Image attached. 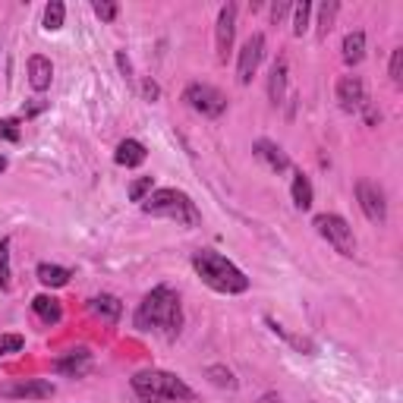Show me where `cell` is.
Wrapping results in <instances>:
<instances>
[{
	"mask_svg": "<svg viewBox=\"0 0 403 403\" xmlns=\"http://www.w3.org/2000/svg\"><path fill=\"white\" fill-rule=\"evenodd\" d=\"M132 325L142 334L157 331L167 340H174L183 327L180 293H176L174 287H167V283H161V287H155L151 293H145V299L139 302L136 315H132Z\"/></svg>",
	"mask_w": 403,
	"mask_h": 403,
	"instance_id": "cell-1",
	"label": "cell"
},
{
	"mask_svg": "<svg viewBox=\"0 0 403 403\" xmlns=\"http://www.w3.org/2000/svg\"><path fill=\"white\" fill-rule=\"evenodd\" d=\"M192 268L214 293H227V296H236V293H246L249 290V277L230 262L224 258L220 252L214 249H199L192 255Z\"/></svg>",
	"mask_w": 403,
	"mask_h": 403,
	"instance_id": "cell-2",
	"label": "cell"
},
{
	"mask_svg": "<svg viewBox=\"0 0 403 403\" xmlns=\"http://www.w3.org/2000/svg\"><path fill=\"white\" fill-rule=\"evenodd\" d=\"M129 384L142 403H189V400H195L192 388H189L183 378H176L174 372L142 369L132 375Z\"/></svg>",
	"mask_w": 403,
	"mask_h": 403,
	"instance_id": "cell-3",
	"label": "cell"
},
{
	"mask_svg": "<svg viewBox=\"0 0 403 403\" xmlns=\"http://www.w3.org/2000/svg\"><path fill=\"white\" fill-rule=\"evenodd\" d=\"M145 214H155V218H167L176 220L183 227H199L202 224V211L195 208V202L189 199L180 189H155L148 199L142 202Z\"/></svg>",
	"mask_w": 403,
	"mask_h": 403,
	"instance_id": "cell-4",
	"label": "cell"
},
{
	"mask_svg": "<svg viewBox=\"0 0 403 403\" xmlns=\"http://www.w3.org/2000/svg\"><path fill=\"white\" fill-rule=\"evenodd\" d=\"M315 230L334 246V252H340L344 258H353L356 255V236H353V227L346 224L340 214H318L315 218Z\"/></svg>",
	"mask_w": 403,
	"mask_h": 403,
	"instance_id": "cell-5",
	"label": "cell"
},
{
	"mask_svg": "<svg viewBox=\"0 0 403 403\" xmlns=\"http://www.w3.org/2000/svg\"><path fill=\"white\" fill-rule=\"evenodd\" d=\"M183 101H186L195 113H202V117H220V113L227 111V94L220 92V88H214V85H205V82H192V85H186Z\"/></svg>",
	"mask_w": 403,
	"mask_h": 403,
	"instance_id": "cell-6",
	"label": "cell"
},
{
	"mask_svg": "<svg viewBox=\"0 0 403 403\" xmlns=\"http://www.w3.org/2000/svg\"><path fill=\"white\" fill-rule=\"evenodd\" d=\"M233 38H236V3H224L218 13V25H214V54L218 63H227L233 50Z\"/></svg>",
	"mask_w": 403,
	"mask_h": 403,
	"instance_id": "cell-7",
	"label": "cell"
},
{
	"mask_svg": "<svg viewBox=\"0 0 403 403\" xmlns=\"http://www.w3.org/2000/svg\"><path fill=\"white\" fill-rule=\"evenodd\" d=\"M264 57V35L262 31H255V35L246 38L243 50H239V60H236V79L239 85H249L252 76L258 73V63H262Z\"/></svg>",
	"mask_w": 403,
	"mask_h": 403,
	"instance_id": "cell-8",
	"label": "cell"
},
{
	"mask_svg": "<svg viewBox=\"0 0 403 403\" xmlns=\"http://www.w3.org/2000/svg\"><path fill=\"white\" fill-rule=\"evenodd\" d=\"M356 202L372 224H384V220H388V202H384V192L375 186V183L359 180L356 183Z\"/></svg>",
	"mask_w": 403,
	"mask_h": 403,
	"instance_id": "cell-9",
	"label": "cell"
},
{
	"mask_svg": "<svg viewBox=\"0 0 403 403\" xmlns=\"http://www.w3.org/2000/svg\"><path fill=\"white\" fill-rule=\"evenodd\" d=\"M0 397H6V400H48V397H54V384L44 378H25V381L3 384Z\"/></svg>",
	"mask_w": 403,
	"mask_h": 403,
	"instance_id": "cell-10",
	"label": "cell"
},
{
	"mask_svg": "<svg viewBox=\"0 0 403 403\" xmlns=\"http://www.w3.org/2000/svg\"><path fill=\"white\" fill-rule=\"evenodd\" d=\"M337 101L346 113L362 111L369 104V94H365V82L359 76H340L337 79Z\"/></svg>",
	"mask_w": 403,
	"mask_h": 403,
	"instance_id": "cell-11",
	"label": "cell"
},
{
	"mask_svg": "<svg viewBox=\"0 0 403 403\" xmlns=\"http://www.w3.org/2000/svg\"><path fill=\"white\" fill-rule=\"evenodd\" d=\"M252 151H255V157L262 164H268L274 174H283V170H290V157L287 151L281 148L277 142H271V139H258L255 145H252Z\"/></svg>",
	"mask_w": 403,
	"mask_h": 403,
	"instance_id": "cell-12",
	"label": "cell"
},
{
	"mask_svg": "<svg viewBox=\"0 0 403 403\" xmlns=\"http://www.w3.org/2000/svg\"><path fill=\"white\" fill-rule=\"evenodd\" d=\"M88 369H92V353H88V350H69L66 356L54 359V372H57V375L82 378Z\"/></svg>",
	"mask_w": 403,
	"mask_h": 403,
	"instance_id": "cell-13",
	"label": "cell"
},
{
	"mask_svg": "<svg viewBox=\"0 0 403 403\" xmlns=\"http://www.w3.org/2000/svg\"><path fill=\"white\" fill-rule=\"evenodd\" d=\"M88 312L98 315V318L107 321V325H117L120 315H123V302L111 293H101V296H94V299H88Z\"/></svg>",
	"mask_w": 403,
	"mask_h": 403,
	"instance_id": "cell-14",
	"label": "cell"
},
{
	"mask_svg": "<svg viewBox=\"0 0 403 403\" xmlns=\"http://www.w3.org/2000/svg\"><path fill=\"white\" fill-rule=\"evenodd\" d=\"M50 79H54V66H50L48 57H41V54L29 57V85L35 88V92H48Z\"/></svg>",
	"mask_w": 403,
	"mask_h": 403,
	"instance_id": "cell-15",
	"label": "cell"
},
{
	"mask_svg": "<svg viewBox=\"0 0 403 403\" xmlns=\"http://www.w3.org/2000/svg\"><path fill=\"white\" fill-rule=\"evenodd\" d=\"M145 157H148V151H145V145L139 139H123L117 145V151H113V161L120 167H139V164H145Z\"/></svg>",
	"mask_w": 403,
	"mask_h": 403,
	"instance_id": "cell-16",
	"label": "cell"
},
{
	"mask_svg": "<svg viewBox=\"0 0 403 403\" xmlns=\"http://www.w3.org/2000/svg\"><path fill=\"white\" fill-rule=\"evenodd\" d=\"M31 312H35L44 325H60V318H63L60 299H57V296H48V293H41V296L31 299Z\"/></svg>",
	"mask_w": 403,
	"mask_h": 403,
	"instance_id": "cell-17",
	"label": "cell"
},
{
	"mask_svg": "<svg viewBox=\"0 0 403 403\" xmlns=\"http://www.w3.org/2000/svg\"><path fill=\"white\" fill-rule=\"evenodd\" d=\"M283 92H287V60L277 57L274 66H271V73H268V98H271V104H281Z\"/></svg>",
	"mask_w": 403,
	"mask_h": 403,
	"instance_id": "cell-18",
	"label": "cell"
},
{
	"mask_svg": "<svg viewBox=\"0 0 403 403\" xmlns=\"http://www.w3.org/2000/svg\"><path fill=\"white\" fill-rule=\"evenodd\" d=\"M340 57H344L346 66H356V63H362L365 57V31H350V35L344 38V50H340Z\"/></svg>",
	"mask_w": 403,
	"mask_h": 403,
	"instance_id": "cell-19",
	"label": "cell"
},
{
	"mask_svg": "<svg viewBox=\"0 0 403 403\" xmlns=\"http://www.w3.org/2000/svg\"><path fill=\"white\" fill-rule=\"evenodd\" d=\"M290 195H293V205L299 208V211H309V208H312V183H309V176L302 174V170H296V174H293Z\"/></svg>",
	"mask_w": 403,
	"mask_h": 403,
	"instance_id": "cell-20",
	"label": "cell"
},
{
	"mask_svg": "<svg viewBox=\"0 0 403 403\" xmlns=\"http://www.w3.org/2000/svg\"><path fill=\"white\" fill-rule=\"evenodd\" d=\"M69 268H60V264H50V262H41L38 264V281L44 287H66L69 283Z\"/></svg>",
	"mask_w": 403,
	"mask_h": 403,
	"instance_id": "cell-21",
	"label": "cell"
},
{
	"mask_svg": "<svg viewBox=\"0 0 403 403\" xmlns=\"http://www.w3.org/2000/svg\"><path fill=\"white\" fill-rule=\"evenodd\" d=\"M293 35L302 38L309 31V19H312V3L309 0H302V3H293Z\"/></svg>",
	"mask_w": 403,
	"mask_h": 403,
	"instance_id": "cell-22",
	"label": "cell"
},
{
	"mask_svg": "<svg viewBox=\"0 0 403 403\" xmlns=\"http://www.w3.org/2000/svg\"><path fill=\"white\" fill-rule=\"evenodd\" d=\"M340 3L337 0H327V3L318 6V38H327V31L334 29V19H337Z\"/></svg>",
	"mask_w": 403,
	"mask_h": 403,
	"instance_id": "cell-23",
	"label": "cell"
},
{
	"mask_svg": "<svg viewBox=\"0 0 403 403\" xmlns=\"http://www.w3.org/2000/svg\"><path fill=\"white\" fill-rule=\"evenodd\" d=\"M205 378H208L211 384H218V388H227V390L236 388V378H233V372L227 369V365H218V362L208 365V369H205Z\"/></svg>",
	"mask_w": 403,
	"mask_h": 403,
	"instance_id": "cell-24",
	"label": "cell"
},
{
	"mask_svg": "<svg viewBox=\"0 0 403 403\" xmlns=\"http://www.w3.org/2000/svg\"><path fill=\"white\" fill-rule=\"evenodd\" d=\"M63 19H66V6H63L60 0H50V3L44 6V29L48 31L63 29Z\"/></svg>",
	"mask_w": 403,
	"mask_h": 403,
	"instance_id": "cell-25",
	"label": "cell"
},
{
	"mask_svg": "<svg viewBox=\"0 0 403 403\" xmlns=\"http://www.w3.org/2000/svg\"><path fill=\"white\" fill-rule=\"evenodd\" d=\"M13 268H10V236L0 239V290H10Z\"/></svg>",
	"mask_w": 403,
	"mask_h": 403,
	"instance_id": "cell-26",
	"label": "cell"
},
{
	"mask_svg": "<svg viewBox=\"0 0 403 403\" xmlns=\"http://www.w3.org/2000/svg\"><path fill=\"white\" fill-rule=\"evenodd\" d=\"M151 192H155V180H151V176H136V180L129 183V202H139V205H142Z\"/></svg>",
	"mask_w": 403,
	"mask_h": 403,
	"instance_id": "cell-27",
	"label": "cell"
},
{
	"mask_svg": "<svg viewBox=\"0 0 403 403\" xmlns=\"http://www.w3.org/2000/svg\"><path fill=\"white\" fill-rule=\"evenodd\" d=\"M25 346L22 334H0V356H10V353H19Z\"/></svg>",
	"mask_w": 403,
	"mask_h": 403,
	"instance_id": "cell-28",
	"label": "cell"
},
{
	"mask_svg": "<svg viewBox=\"0 0 403 403\" xmlns=\"http://www.w3.org/2000/svg\"><path fill=\"white\" fill-rule=\"evenodd\" d=\"M388 76H390V82H394V85H400V82H403V48H397L394 54H390Z\"/></svg>",
	"mask_w": 403,
	"mask_h": 403,
	"instance_id": "cell-29",
	"label": "cell"
},
{
	"mask_svg": "<svg viewBox=\"0 0 403 403\" xmlns=\"http://www.w3.org/2000/svg\"><path fill=\"white\" fill-rule=\"evenodd\" d=\"M117 13H120V6L111 3V0H98V3H94V16H98L101 22H113Z\"/></svg>",
	"mask_w": 403,
	"mask_h": 403,
	"instance_id": "cell-30",
	"label": "cell"
},
{
	"mask_svg": "<svg viewBox=\"0 0 403 403\" xmlns=\"http://www.w3.org/2000/svg\"><path fill=\"white\" fill-rule=\"evenodd\" d=\"M0 139H6V142H19V120L16 117L0 120Z\"/></svg>",
	"mask_w": 403,
	"mask_h": 403,
	"instance_id": "cell-31",
	"label": "cell"
},
{
	"mask_svg": "<svg viewBox=\"0 0 403 403\" xmlns=\"http://www.w3.org/2000/svg\"><path fill=\"white\" fill-rule=\"evenodd\" d=\"M142 94H145V101H157V98H161V88H157L155 79H145L142 82Z\"/></svg>",
	"mask_w": 403,
	"mask_h": 403,
	"instance_id": "cell-32",
	"label": "cell"
},
{
	"mask_svg": "<svg viewBox=\"0 0 403 403\" xmlns=\"http://www.w3.org/2000/svg\"><path fill=\"white\" fill-rule=\"evenodd\" d=\"M290 10H293V3H274V6H271V22L277 25V22H281L283 16H287Z\"/></svg>",
	"mask_w": 403,
	"mask_h": 403,
	"instance_id": "cell-33",
	"label": "cell"
},
{
	"mask_svg": "<svg viewBox=\"0 0 403 403\" xmlns=\"http://www.w3.org/2000/svg\"><path fill=\"white\" fill-rule=\"evenodd\" d=\"M117 66H120V73L129 79L132 76V63H129V57H126V50H117Z\"/></svg>",
	"mask_w": 403,
	"mask_h": 403,
	"instance_id": "cell-34",
	"label": "cell"
},
{
	"mask_svg": "<svg viewBox=\"0 0 403 403\" xmlns=\"http://www.w3.org/2000/svg\"><path fill=\"white\" fill-rule=\"evenodd\" d=\"M44 107H48V101L35 98V101H31V104H25V107H22V113H25V117H35V113H41Z\"/></svg>",
	"mask_w": 403,
	"mask_h": 403,
	"instance_id": "cell-35",
	"label": "cell"
},
{
	"mask_svg": "<svg viewBox=\"0 0 403 403\" xmlns=\"http://www.w3.org/2000/svg\"><path fill=\"white\" fill-rule=\"evenodd\" d=\"M362 111H365V123H369V126H375L378 120H381V113H378V111H375V107H372V104H365Z\"/></svg>",
	"mask_w": 403,
	"mask_h": 403,
	"instance_id": "cell-36",
	"label": "cell"
},
{
	"mask_svg": "<svg viewBox=\"0 0 403 403\" xmlns=\"http://www.w3.org/2000/svg\"><path fill=\"white\" fill-rule=\"evenodd\" d=\"M3 170H6V157L0 155V174H3Z\"/></svg>",
	"mask_w": 403,
	"mask_h": 403,
	"instance_id": "cell-37",
	"label": "cell"
}]
</instances>
